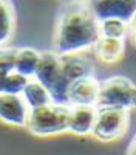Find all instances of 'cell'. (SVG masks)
Masks as SVG:
<instances>
[{
	"label": "cell",
	"mask_w": 136,
	"mask_h": 155,
	"mask_svg": "<svg viewBox=\"0 0 136 155\" xmlns=\"http://www.w3.org/2000/svg\"><path fill=\"white\" fill-rule=\"evenodd\" d=\"M96 107H113L127 112L136 109V84L125 76H111L101 81Z\"/></svg>",
	"instance_id": "4"
},
{
	"label": "cell",
	"mask_w": 136,
	"mask_h": 155,
	"mask_svg": "<svg viewBox=\"0 0 136 155\" xmlns=\"http://www.w3.org/2000/svg\"><path fill=\"white\" fill-rule=\"evenodd\" d=\"M99 39V22L93 14L90 2H70L60 8L54 33L57 54L82 53L93 48Z\"/></svg>",
	"instance_id": "1"
},
{
	"label": "cell",
	"mask_w": 136,
	"mask_h": 155,
	"mask_svg": "<svg viewBox=\"0 0 136 155\" xmlns=\"http://www.w3.org/2000/svg\"><path fill=\"white\" fill-rule=\"evenodd\" d=\"M94 64L82 53L60 54V73L53 90L49 92L51 99L56 104H68L70 85L84 76H94Z\"/></svg>",
	"instance_id": "3"
},
{
	"label": "cell",
	"mask_w": 136,
	"mask_h": 155,
	"mask_svg": "<svg viewBox=\"0 0 136 155\" xmlns=\"http://www.w3.org/2000/svg\"><path fill=\"white\" fill-rule=\"evenodd\" d=\"M99 34H101V37L124 41L127 34H130V25L118 19H107L99 22Z\"/></svg>",
	"instance_id": "15"
},
{
	"label": "cell",
	"mask_w": 136,
	"mask_h": 155,
	"mask_svg": "<svg viewBox=\"0 0 136 155\" xmlns=\"http://www.w3.org/2000/svg\"><path fill=\"white\" fill-rule=\"evenodd\" d=\"M101 81L94 76H84L76 79L68 88V106L96 107L99 99Z\"/></svg>",
	"instance_id": "7"
},
{
	"label": "cell",
	"mask_w": 136,
	"mask_h": 155,
	"mask_svg": "<svg viewBox=\"0 0 136 155\" xmlns=\"http://www.w3.org/2000/svg\"><path fill=\"white\" fill-rule=\"evenodd\" d=\"M71 106L51 102L48 106L30 110L27 127L36 137H53L68 132Z\"/></svg>",
	"instance_id": "2"
},
{
	"label": "cell",
	"mask_w": 136,
	"mask_h": 155,
	"mask_svg": "<svg viewBox=\"0 0 136 155\" xmlns=\"http://www.w3.org/2000/svg\"><path fill=\"white\" fill-rule=\"evenodd\" d=\"M30 107L22 95H0V121L11 126H27Z\"/></svg>",
	"instance_id": "8"
},
{
	"label": "cell",
	"mask_w": 136,
	"mask_h": 155,
	"mask_svg": "<svg viewBox=\"0 0 136 155\" xmlns=\"http://www.w3.org/2000/svg\"><path fill=\"white\" fill-rule=\"evenodd\" d=\"M22 98L25 99V102H27V106L30 107V110L48 106V104H51V102H53L49 92L39 81H36L34 78H33V79H30L28 84H27V87L23 88Z\"/></svg>",
	"instance_id": "12"
},
{
	"label": "cell",
	"mask_w": 136,
	"mask_h": 155,
	"mask_svg": "<svg viewBox=\"0 0 136 155\" xmlns=\"http://www.w3.org/2000/svg\"><path fill=\"white\" fill-rule=\"evenodd\" d=\"M128 127V112L113 107H96L93 137L104 143H110L124 137Z\"/></svg>",
	"instance_id": "5"
},
{
	"label": "cell",
	"mask_w": 136,
	"mask_h": 155,
	"mask_svg": "<svg viewBox=\"0 0 136 155\" xmlns=\"http://www.w3.org/2000/svg\"><path fill=\"white\" fill-rule=\"evenodd\" d=\"M127 155H136V134H134V137L131 138V141L128 143Z\"/></svg>",
	"instance_id": "18"
},
{
	"label": "cell",
	"mask_w": 136,
	"mask_h": 155,
	"mask_svg": "<svg viewBox=\"0 0 136 155\" xmlns=\"http://www.w3.org/2000/svg\"><path fill=\"white\" fill-rule=\"evenodd\" d=\"M60 73V54L56 51H43L40 53L39 67L34 74V79L39 81L48 92H51L56 85Z\"/></svg>",
	"instance_id": "9"
},
{
	"label": "cell",
	"mask_w": 136,
	"mask_h": 155,
	"mask_svg": "<svg viewBox=\"0 0 136 155\" xmlns=\"http://www.w3.org/2000/svg\"><path fill=\"white\" fill-rule=\"evenodd\" d=\"M96 120V107L88 106H71L68 132L74 135H88L93 134Z\"/></svg>",
	"instance_id": "10"
},
{
	"label": "cell",
	"mask_w": 136,
	"mask_h": 155,
	"mask_svg": "<svg viewBox=\"0 0 136 155\" xmlns=\"http://www.w3.org/2000/svg\"><path fill=\"white\" fill-rule=\"evenodd\" d=\"M40 53L33 48H19L16 56V71L28 79H33L39 67Z\"/></svg>",
	"instance_id": "13"
},
{
	"label": "cell",
	"mask_w": 136,
	"mask_h": 155,
	"mask_svg": "<svg viewBox=\"0 0 136 155\" xmlns=\"http://www.w3.org/2000/svg\"><path fill=\"white\" fill-rule=\"evenodd\" d=\"M124 50H125V42L124 41L101 37L93 47V53L104 64H116L122 58Z\"/></svg>",
	"instance_id": "11"
},
{
	"label": "cell",
	"mask_w": 136,
	"mask_h": 155,
	"mask_svg": "<svg viewBox=\"0 0 136 155\" xmlns=\"http://www.w3.org/2000/svg\"><path fill=\"white\" fill-rule=\"evenodd\" d=\"M19 48H0V95L8 93L9 74L16 71V56Z\"/></svg>",
	"instance_id": "14"
},
{
	"label": "cell",
	"mask_w": 136,
	"mask_h": 155,
	"mask_svg": "<svg viewBox=\"0 0 136 155\" xmlns=\"http://www.w3.org/2000/svg\"><path fill=\"white\" fill-rule=\"evenodd\" d=\"M14 22L16 14L12 3L0 0V45L5 44L11 37L12 30H14Z\"/></svg>",
	"instance_id": "16"
},
{
	"label": "cell",
	"mask_w": 136,
	"mask_h": 155,
	"mask_svg": "<svg viewBox=\"0 0 136 155\" xmlns=\"http://www.w3.org/2000/svg\"><path fill=\"white\" fill-rule=\"evenodd\" d=\"M90 6L97 22L118 19L130 23L136 14V0H96L90 2Z\"/></svg>",
	"instance_id": "6"
},
{
	"label": "cell",
	"mask_w": 136,
	"mask_h": 155,
	"mask_svg": "<svg viewBox=\"0 0 136 155\" xmlns=\"http://www.w3.org/2000/svg\"><path fill=\"white\" fill-rule=\"evenodd\" d=\"M128 25H130V37L133 39V42L136 45V14H134V17L131 19V22Z\"/></svg>",
	"instance_id": "17"
}]
</instances>
